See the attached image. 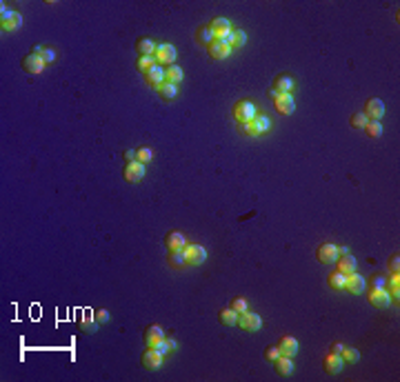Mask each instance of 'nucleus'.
<instances>
[{
    "instance_id": "nucleus-11",
    "label": "nucleus",
    "mask_w": 400,
    "mask_h": 382,
    "mask_svg": "<svg viewBox=\"0 0 400 382\" xmlns=\"http://www.w3.org/2000/svg\"><path fill=\"white\" fill-rule=\"evenodd\" d=\"M369 302L376 307V309H387V307L391 305V295L387 289H371Z\"/></svg>"
},
{
    "instance_id": "nucleus-14",
    "label": "nucleus",
    "mask_w": 400,
    "mask_h": 382,
    "mask_svg": "<svg viewBox=\"0 0 400 382\" xmlns=\"http://www.w3.org/2000/svg\"><path fill=\"white\" fill-rule=\"evenodd\" d=\"M213 29V34H216V40H222V38H227V36L232 34V24H229V20L227 18H213L212 20V24H209Z\"/></svg>"
},
{
    "instance_id": "nucleus-34",
    "label": "nucleus",
    "mask_w": 400,
    "mask_h": 382,
    "mask_svg": "<svg viewBox=\"0 0 400 382\" xmlns=\"http://www.w3.org/2000/svg\"><path fill=\"white\" fill-rule=\"evenodd\" d=\"M154 65H156V58H154V56H140V58H138V65H136V67H138V71L147 73L151 67H154Z\"/></svg>"
},
{
    "instance_id": "nucleus-8",
    "label": "nucleus",
    "mask_w": 400,
    "mask_h": 382,
    "mask_svg": "<svg viewBox=\"0 0 400 382\" xmlns=\"http://www.w3.org/2000/svg\"><path fill=\"white\" fill-rule=\"evenodd\" d=\"M276 109H278V113H282V116H291V113L296 112V100L291 93H280L278 98L274 100Z\"/></svg>"
},
{
    "instance_id": "nucleus-10",
    "label": "nucleus",
    "mask_w": 400,
    "mask_h": 382,
    "mask_svg": "<svg viewBox=\"0 0 400 382\" xmlns=\"http://www.w3.org/2000/svg\"><path fill=\"white\" fill-rule=\"evenodd\" d=\"M185 253H187L189 265H203L207 260V251L200 245H185Z\"/></svg>"
},
{
    "instance_id": "nucleus-18",
    "label": "nucleus",
    "mask_w": 400,
    "mask_h": 382,
    "mask_svg": "<svg viewBox=\"0 0 400 382\" xmlns=\"http://www.w3.org/2000/svg\"><path fill=\"white\" fill-rule=\"evenodd\" d=\"M336 271H340V273H345V276H349V273H353L356 271V258L352 256V253H345V256H338L336 260Z\"/></svg>"
},
{
    "instance_id": "nucleus-33",
    "label": "nucleus",
    "mask_w": 400,
    "mask_h": 382,
    "mask_svg": "<svg viewBox=\"0 0 400 382\" xmlns=\"http://www.w3.org/2000/svg\"><path fill=\"white\" fill-rule=\"evenodd\" d=\"M387 285H389V295H391V300H398L400 298V276L398 273H394V276L387 280Z\"/></svg>"
},
{
    "instance_id": "nucleus-38",
    "label": "nucleus",
    "mask_w": 400,
    "mask_h": 382,
    "mask_svg": "<svg viewBox=\"0 0 400 382\" xmlns=\"http://www.w3.org/2000/svg\"><path fill=\"white\" fill-rule=\"evenodd\" d=\"M136 160H138V162H142V165H147V162H151V160H154V151H151L149 147H142V149L136 151Z\"/></svg>"
},
{
    "instance_id": "nucleus-37",
    "label": "nucleus",
    "mask_w": 400,
    "mask_h": 382,
    "mask_svg": "<svg viewBox=\"0 0 400 382\" xmlns=\"http://www.w3.org/2000/svg\"><path fill=\"white\" fill-rule=\"evenodd\" d=\"M342 360L349 362V364L358 362V360H360V351H358V349H352V347H345V351H342Z\"/></svg>"
},
{
    "instance_id": "nucleus-32",
    "label": "nucleus",
    "mask_w": 400,
    "mask_h": 382,
    "mask_svg": "<svg viewBox=\"0 0 400 382\" xmlns=\"http://www.w3.org/2000/svg\"><path fill=\"white\" fill-rule=\"evenodd\" d=\"M96 329H98V320L94 318V315L82 318V322H80V331H82V334H96Z\"/></svg>"
},
{
    "instance_id": "nucleus-51",
    "label": "nucleus",
    "mask_w": 400,
    "mask_h": 382,
    "mask_svg": "<svg viewBox=\"0 0 400 382\" xmlns=\"http://www.w3.org/2000/svg\"><path fill=\"white\" fill-rule=\"evenodd\" d=\"M345 253H349L347 247H338V256H345Z\"/></svg>"
},
{
    "instance_id": "nucleus-20",
    "label": "nucleus",
    "mask_w": 400,
    "mask_h": 382,
    "mask_svg": "<svg viewBox=\"0 0 400 382\" xmlns=\"http://www.w3.org/2000/svg\"><path fill=\"white\" fill-rule=\"evenodd\" d=\"M365 285H367L365 278L358 276L356 271H353V273H349V276H347V287H345V289H347L349 293L358 295V293H362V291H365Z\"/></svg>"
},
{
    "instance_id": "nucleus-9",
    "label": "nucleus",
    "mask_w": 400,
    "mask_h": 382,
    "mask_svg": "<svg viewBox=\"0 0 400 382\" xmlns=\"http://www.w3.org/2000/svg\"><path fill=\"white\" fill-rule=\"evenodd\" d=\"M362 113H365L369 120H380V118L385 116V102H382L380 98H371V100H367V107Z\"/></svg>"
},
{
    "instance_id": "nucleus-16",
    "label": "nucleus",
    "mask_w": 400,
    "mask_h": 382,
    "mask_svg": "<svg viewBox=\"0 0 400 382\" xmlns=\"http://www.w3.org/2000/svg\"><path fill=\"white\" fill-rule=\"evenodd\" d=\"M278 349H280V356H289L294 358L296 353H298V340L291 338V336H282L278 342Z\"/></svg>"
},
{
    "instance_id": "nucleus-2",
    "label": "nucleus",
    "mask_w": 400,
    "mask_h": 382,
    "mask_svg": "<svg viewBox=\"0 0 400 382\" xmlns=\"http://www.w3.org/2000/svg\"><path fill=\"white\" fill-rule=\"evenodd\" d=\"M20 24H23V14L2 7V14H0V27H2V31H14V29H18Z\"/></svg>"
},
{
    "instance_id": "nucleus-31",
    "label": "nucleus",
    "mask_w": 400,
    "mask_h": 382,
    "mask_svg": "<svg viewBox=\"0 0 400 382\" xmlns=\"http://www.w3.org/2000/svg\"><path fill=\"white\" fill-rule=\"evenodd\" d=\"M158 93H160V98H165V100H174L178 89H176V85H171V83H163L158 87Z\"/></svg>"
},
{
    "instance_id": "nucleus-42",
    "label": "nucleus",
    "mask_w": 400,
    "mask_h": 382,
    "mask_svg": "<svg viewBox=\"0 0 400 382\" xmlns=\"http://www.w3.org/2000/svg\"><path fill=\"white\" fill-rule=\"evenodd\" d=\"M240 131H242L245 135H249V138H256V135H260V134H258V129H256L254 120H249V122H240Z\"/></svg>"
},
{
    "instance_id": "nucleus-39",
    "label": "nucleus",
    "mask_w": 400,
    "mask_h": 382,
    "mask_svg": "<svg viewBox=\"0 0 400 382\" xmlns=\"http://www.w3.org/2000/svg\"><path fill=\"white\" fill-rule=\"evenodd\" d=\"M232 309L236 311L238 315H240V314H245V311H249V305H247L245 298H240V295H238V298L232 300Z\"/></svg>"
},
{
    "instance_id": "nucleus-29",
    "label": "nucleus",
    "mask_w": 400,
    "mask_h": 382,
    "mask_svg": "<svg viewBox=\"0 0 400 382\" xmlns=\"http://www.w3.org/2000/svg\"><path fill=\"white\" fill-rule=\"evenodd\" d=\"M218 318H220V322L225 324V327H236V324H238V314L232 309V307H229V309H225V311H220V315H218Z\"/></svg>"
},
{
    "instance_id": "nucleus-12",
    "label": "nucleus",
    "mask_w": 400,
    "mask_h": 382,
    "mask_svg": "<svg viewBox=\"0 0 400 382\" xmlns=\"http://www.w3.org/2000/svg\"><path fill=\"white\" fill-rule=\"evenodd\" d=\"M23 69L27 73H43L45 71V60L36 53H29V56H24L23 58Z\"/></svg>"
},
{
    "instance_id": "nucleus-23",
    "label": "nucleus",
    "mask_w": 400,
    "mask_h": 382,
    "mask_svg": "<svg viewBox=\"0 0 400 382\" xmlns=\"http://www.w3.org/2000/svg\"><path fill=\"white\" fill-rule=\"evenodd\" d=\"M136 49H138L140 56H154L156 49H158V45H156L151 38H138V43H136Z\"/></svg>"
},
{
    "instance_id": "nucleus-36",
    "label": "nucleus",
    "mask_w": 400,
    "mask_h": 382,
    "mask_svg": "<svg viewBox=\"0 0 400 382\" xmlns=\"http://www.w3.org/2000/svg\"><path fill=\"white\" fill-rule=\"evenodd\" d=\"M365 129H367V134H369V138H380V135H382V125H380V120H369Z\"/></svg>"
},
{
    "instance_id": "nucleus-49",
    "label": "nucleus",
    "mask_w": 400,
    "mask_h": 382,
    "mask_svg": "<svg viewBox=\"0 0 400 382\" xmlns=\"http://www.w3.org/2000/svg\"><path fill=\"white\" fill-rule=\"evenodd\" d=\"M125 160H127V162H134V160H136V151L134 149H127L125 151Z\"/></svg>"
},
{
    "instance_id": "nucleus-46",
    "label": "nucleus",
    "mask_w": 400,
    "mask_h": 382,
    "mask_svg": "<svg viewBox=\"0 0 400 382\" xmlns=\"http://www.w3.org/2000/svg\"><path fill=\"white\" fill-rule=\"evenodd\" d=\"M94 318H96L98 322H107V320H109V311H107V309H98L96 314H94Z\"/></svg>"
},
{
    "instance_id": "nucleus-44",
    "label": "nucleus",
    "mask_w": 400,
    "mask_h": 382,
    "mask_svg": "<svg viewBox=\"0 0 400 382\" xmlns=\"http://www.w3.org/2000/svg\"><path fill=\"white\" fill-rule=\"evenodd\" d=\"M151 349H154V351H158V353H163V356H165V353H169V351H171V349H169V342H167V340H158V342H154V344H151Z\"/></svg>"
},
{
    "instance_id": "nucleus-26",
    "label": "nucleus",
    "mask_w": 400,
    "mask_h": 382,
    "mask_svg": "<svg viewBox=\"0 0 400 382\" xmlns=\"http://www.w3.org/2000/svg\"><path fill=\"white\" fill-rule=\"evenodd\" d=\"M213 40H216V34H213L212 27H200V29L196 31V43L198 45H212Z\"/></svg>"
},
{
    "instance_id": "nucleus-17",
    "label": "nucleus",
    "mask_w": 400,
    "mask_h": 382,
    "mask_svg": "<svg viewBox=\"0 0 400 382\" xmlns=\"http://www.w3.org/2000/svg\"><path fill=\"white\" fill-rule=\"evenodd\" d=\"M229 53H232V47L225 45L222 40H213V43L209 45V56H212L213 60H225Z\"/></svg>"
},
{
    "instance_id": "nucleus-50",
    "label": "nucleus",
    "mask_w": 400,
    "mask_h": 382,
    "mask_svg": "<svg viewBox=\"0 0 400 382\" xmlns=\"http://www.w3.org/2000/svg\"><path fill=\"white\" fill-rule=\"evenodd\" d=\"M278 96H280V91H276V89L271 87V89H269V98H271V100H276Z\"/></svg>"
},
{
    "instance_id": "nucleus-22",
    "label": "nucleus",
    "mask_w": 400,
    "mask_h": 382,
    "mask_svg": "<svg viewBox=\"0 0 400 382\" xmlns=\"http://www.w3.org/2000/svg\"><path fill=\"white\" fill-rule=\"evenodd\" d=\"M274 364H276V371H278L280 376H291V373H294V360H291L289 356H280Z\"/></svg>"
},
{
    "instance_id": "nucleus-28",
    "label": "nucleus",
    "mask_w": 400,
    "mask_h": 382,
    "mask_svg": "<svg viewBox=\"0 0 400 382\" xmlns=\"http://www.w3.org/2000/svg\"><path fill=\"white\" fill-rule=\"evenodd\" d=\"M169 265L176 267V269L187 265V253H185V249H174V251L169 253Z\"/></svg>"
},
{
    "instance_id": "nucleus-40",
    "label": "nucleus",
    "mask_w": 400,
    "mask_h": 382,
    "mask_svg": "<svg viewBox=\"0 0 400 382\" xmlns=\"http://www.w3.org/2000/svg\"><path fill=\"white\" fill-rule=\"evenodd\" d=\"M367 122H369V118H367L362 112H356L352 116V127H356V129H365Z\"/></svg>"
},
{
    "instance_id": "nucleus-3",
    "label": "nucleus",
    "mask_w": 400,
    "mask_h": 382,
    "mask_svg": "<svg viewBox=\"0 0 400 382\" xmlns=\"http://www.w3.org/2000/svg\"><path fill=\"white\" fill-rule=\"evenodd\" d=\"M154 58H156V65H160V67H163V65H169V67H171V65L176 63V47L169 43L158 45Z\"/></svg>"
},
{
    "instance_id": "nucleus-19",
    "label": "nucleus",
    "mask_w": 400,
    "mask_h": 382,
    "mask_svg": "<svg viewBox=\"0 0 400 382\" xmlns=\"http://www.w3.org/2000/svg\"><path fill=\"white\" fill-rule=\"evenodd\" d=\"M145 80H147V85H151V87L158 89L160 85L165 83V69L160 67V65H154V67L145 73Z\"/></svg>"
},
{
    "instance_id": "nucleus-13",
    "label": "nucleus",
    "mask_w": 400,
    "mask_h": 382,
    "mask_svg": "<svg viewBox=\"0 0 400 382\" xmlns=\"http://www.w3.org/2000/svg\"><path fill=\"white\" fill-rule=\"evenodd\" d=\"M274 89L280 93H291L296 89V80L289 76V73H280V76H276V80H274Z\"/></svg>"
},
{
    "instance_id": "nucleus-27",
    "label": "nucleus",
    "mask_w": 400,
    "mask_h": 382,
    "mask_svg": "<svg viewBox=\"0 0 400 382\" xmlns=\"http://www.w3.org/2000/svg\"><path fill=\"white\" fill-rule=\"evenodd\" d=\"M329 287H331L333 291H342L347 287V276L340 273V271H333L331 276H329Z\"/></svg>"
},
{
    "instance_id": "nucleus-21",
    "label": "nucleus",
    "mask_w": 400,
    "mask_h": 382,
    "mask_svg": "<svg viewBox=\"0 0 400 382\" xmlns=\"http://www.w3.org/2000/svg\"><path fill=\"white\" fill-rule=\"evenodd\" d=\"M185 245H187V240H185V236L180 231H171V233H167V238H165V247H167L169 251H174V249H185Z\"/></svg>"
},
{
    "instance_id": "nucleus-25",
    "label": "nucleus",
    "mask_w": 400,
    "mask_h": 382,
    "mask_svg": "<svg viewBox=\"0 0 400 382\" xmlns=\"http://www.w3.org/2000/svg\"><path fill=\"white\" fill-rule=\"evenodd\" d=\"M183 78H185L183 69H180V67H176V65H171V67H167V69H165V83L178 85V83H183Z\"/></svg>"
},
{
    "instance_id": "nucleus-7",
    "label": "nucleus",
    "mask_w": 400,
    "mask_h": 382,
    "mask_svg": "<svg viewBox=\"0 0 400 382\" xmlns=\"http://www.w3.org/2000/svg\"><path fill=\"white\" fill-rule=\"evenodd\" d=\"M238 327H242L245 331H258L262 327V318L258 314L245 311V314L238 315Z\"/></svg>"
},
{
    "instance_id": "nucleus-35",
    "label": "nucleus",
    "mask_w": 400,
    "mask_h": 382,
    "mask_svg": "<svg viewBox=\"0 0 400 382\" xmlns=\"http://www.w3.org/2000/svg\"><path fill=\"white\" fill-rule=\"evenodd\" d=\"M254 125H256V129H258V134H265V131H269L271 120L267 116H262V113H258V116L254 118Z\"/></svg>"
},
{
    "instance_id": "nucleus-47",
    "label": "nucleus",
    "mask_w": 400,
    "mask_h": 382,
    "mask_svg": "<svg viewBox=\"0 0 400 382\" xmlns=\"http://www.w3.org/2000/svg\"><path fill=\"white\" fill-rule=\"evenodd\" d=\"M398 269H400V258H398V256H391V260H389V271H391V273H398Z\"/></svg>"
},
{
    "instance_id": "nucleus-43",
    "label": "nucleus",
    "mask_w": 400,
    "mask_h": 382,
    "mask_svg": "<svg viewBox=\"0 0 400 382\" xmlns=\"http://www.w3.org/2000/svg\"><path fill=\"white\" fill-rule=\"evenodd\" d=\"M371 289H387V278L376 273V276L371 278Z\"/></svg>"
},
{
    "instance_id": "nucleus-30",
    "label": "nucleus",
    "mask_w": 400,
    "mask_h": 382,
    "mask_svg": "<svg viewBox=\"0 0 400 382\" xmlns=\"http://www.w3.org/2000/svg\"><path fill=\"white\" fill-rule=\"evenodd\" d=\"M34 53L45 60V65H49V63H53V60H56V51H53L51 47H40V45H38V47H34Z\"/></svg>"
},
{
    "instance_id": "nucleus-1",
    "label": "nucleus",
    "mask_w": 400,
    "mask_h": 382,
    "mask_svg": "<svg viewBox=\"0 0 400 382\" xmlns=\"http://www.w3.org/2000/svg\"><path fill=\"white\" fill-rule=\"evenodd\" d=\"M256 116H258V112H256V105L251 100H240V102H236V107H234V118H236L238 122H249V120H254Z\"/></svg>"
},
{
    "instance_id": "nucleus-24",
    "label": "nucleus",
    "mask_w": 400,
    "mask_h": 382,
    "mask_svg": "<svg viewBox=\"0 0 400 382\" xmlns=\"http://www.w3.org/2000/svg\"><path fill=\"white\" fill-rule=\"evenodd\" d=\"M165 338V331L160 329L158 324H151V327H147L145 329V344L147 347H151L154 342H158V340Z\"/></svg>"
},
{
    "instance_id": "nucleus-15",
    "label": "nucleus",
    "mask_w": 400,
    "mask_h": 382,
    "mask_svg": "<svg viewBox=\"0 0 400 382\" xmlns=\"http://www.w3.org/2000/svg\"><path fill=\"white\" fill-rule=\"evenodd\" d=\"M323 367L327 373H340L342 369H345V360H342V356H338V353H329V356H325Z\"/></svg>"
},
{
    "instance_id": "nucleus-5",
    "label": "nucleus",
    "mask_w": 400,
    "mask_h": 382,
    "mask_svg": "<svg viewBox=\"0 0 400 382\" xmlns=\"http://www.w3.org/2000/svg\"><path fill=\"white\" fill-rule=\"evenodd\" d=\"M147 174L145 165L142 162H138V160H134V162H127L125 165V171H122V176H125L127 182H138V180H142Z\"/></svg>"
},
{
    "instance_id": "nucleus-41",
    "label": "nucleus",
    "mask_w": 400,
    "mask_h": 382,
    "mask_svg": "<svg viewBox=\"0 0 400 382\" xmlns=\"http://www.w3.org/2000/svg\"><path fill=\"white\" fill-rule=\"evenodd\" d=\"M245 43H247V34L242 29H236L234 31V43H232V49H240V47H245Z\"/></svg>"
},
{
    "instance_id": "nucleus-4",
    "label": "nucleus",
    "mask_w": 400,
    "mask_h": 382,
    "mask_svg": "<svg viewBox=\"0 0 400 382\" xmlns=\"http://www.w3.org/2000/svg\"><path fill=\"white\" fill-rule=\"evenodd\" d=\"M316 258H318V262H323V265H336L338 247L331 245V242H323L318 247V251H316Z\"/></svg>"
},
{
    "instance_id": "nucleus-45",
    "label": "nucleus",
    "mask_w": 400,
    "mask_h": 382,
    "mask_svg": "<svg viewBox=\"0 0 400 382\" xmlns=\"http://www.w3.org/2000/svg\"><path fill=\"white\" fill-rule=\"evenodd\" d=\"M265 358L269 360V362H276V360L280 358V349L278 347H267L265 349Z\"/></svg>"
},
{
    "instance_id": "nucleus-6",
    "label": "nucleus",
    "mask_w": 400,
    "mask_h": 382,
    "mask_svg": "<svg viewBox=\"0 0 400 382\" xmlns=\"http://www.w3.org/2000/svg\"><path fill=\"white\" fill-rule=\"evenodd\" d=\"M140 362H142V367L149 369V371H158L160 367H163V353L154 351L151 347L145 349V353H142V358H140Z\"/></svg>"
},
{
    "instance_id": "nucleus-48",
    "label": "nucleus",
    "mask_w": 400,
    "mask_h": 382,
    "mask_svg": "<svg viewBox=\"0 0 400 382\" xmlns=\"http://www.w3.org/2000/svg\"><path fill=\"white\" fill-rule=\"evenodd\" d=\"M342 351H345V344H340V342H333V344H331V353H338V356H342Z\"/></svg>"
}]
</instances>
